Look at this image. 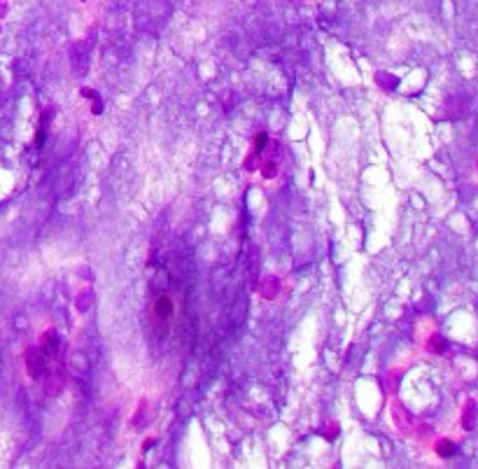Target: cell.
<instances>
[{"mask_svg": "<svg viewBox=\"0 0 478 469\" xmlns=\"http://www.w3.org/2000/svg\"><path fill=\"white\" fill-rule=\"evenodd\" d=\"M173 313H175V302H173V297H170V295H161V297L154 299V304H152V318H154V320L168 322L170 318H173Z\"/></svg>", "mask_w": 478, "mask_h": 469, "instance_id": "1", "label": "cell"}]
</instances>
